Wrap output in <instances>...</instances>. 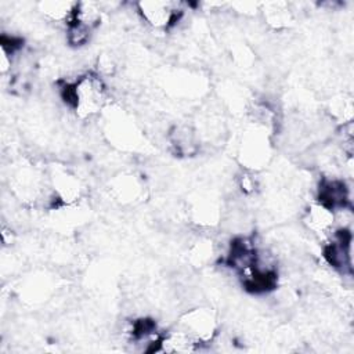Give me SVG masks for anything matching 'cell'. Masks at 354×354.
I'll use <instances>...</instances> for the list:
<instances>
[{
	"label": "cell",
	"mask_w": 354,
	"mask_h": 354,
	"mask_svg": "<svg viewBox=\"0 0 354 354\" xmlns=\"http://www.w3.org/2000/svg\"><path fill=\"white\" fill-rule=\"evenodd\" d=\"M93 35V29L77 24L75 21H71L66 25V41L72 47H83L86 46Z\"/></svg>",
	"instance_id": "obj_13"
},
{
	"label": "cell",
	"mask_w": 354,
	"mask_h": 354,
	"mask_svg": "<svg viewBox=\"0 0 354 354\" xmlns=\"http://www.w3.org/2000/svg\"><path fill=\"white\" fill-rule=\"evenodd\" d=\"M303 223L311 232L317 235L328 236L333 231V227L336 223L335 212L324 206L322 203L314 201L307 207L303 217Z\"/></svg>",
	"instance_id": "obj_7"
},
{
	"label": "cell",
	"mask_w": 354,
	"mask_h": 354,
	"mask_svg": "<svg viewBox=\"0 0 354 354\" xmlns=\"http://www.w3.org/2000/svg\"><path fill=\"white\" fill-rule=\"evenodd\" d=\"M61 95L80 119L98 115L108 104L106 86L100 75L93 72L79 76L73 83H66Z\"/></svg>",
	"instance_id": "obj_1"
},
{
	"label": "cell",
	"mask_w": 354,
	"mask_h": 354,
	"mask_svg": "<svg viewBox=\"0 0 354 354\" xmlns=\"http://www.w3.org/2000/svg\"><path fill=\"white\" fill-rule=\"evenodd\" d=\"M264 15L268 24L274 25L275 28L286 26L290 21V12L289 10L283 8V4H272V8H268Z\"/></svg>",
	"instance_id": "obj_14"
},
{
	"label": "cell",
	"mask_w": 354,
	"mask_h": 354,
	"mask_svg": "<svg viewBox=\"0 0 354 354\" xmlns=\"http://www.w3.org/2000/svg\"><path fill=\"white\" fill-rule=\"evenodd\" d=\"M178 328L191 335L201 346L213 342L218 330L216 313L209 307L189 308L178 318Z\"/></svg>",
	"instance_id": "obj_3"
},
{
	"label": "cell",
	"mask_w": 354,
	"mask_h": 354,
	"mask_svg": "<svg viewBox=\"0 0 354 354\" xmlns=\"http://www.w3.org/2000/svg\"><path fill=\"white\" fill-rule=\"evenodd\" d=\"M238 185L243 194H254L257 188V180L254 177V171L243 170L238 177Z\"/></svg>",
	"instance_id": "obj_15"
},
{
	"label": "cell",
	"mask_w": 354,
	"mask_h": 354,
	"mask_svg": "<svg viewBox=\"0 0 354 354\" xmlns=\"http://www.w3.org/2000/svg\"><path fill=\"white\" fill-rule=\"evenodd\" d=\"M109 185V189L113 194V196L123 203L136 202L142 192L141 183L131 173H123L120 176H116L115 178H112Z\"/></svg>",
	"instance_id": "obj_10"
},
{
	"label": "cell",
	"mask_w": 354,
	"mask_h": 354,
	"mask_svg": "<svg viewBox=\"0 0 354 354\" xmlns=\"http://www.w3.org/2000/svg\"><path fill=\"white\" fill-rule=\"evenodd\" d=\"M50 185L54 198L65 206L76 205L84 192L82 181L68 169L57 167L50 174Z\"/></svg>",
	"instance_id": "obj_5"
},
{
	"label": "cell",
	"mask_w": 354,
	"mask_h": 354,
	"mask_svg": "<svg viewBox=\"0 0 354 354\" xmlns=\"http://www.w3.org/2000/svg\"><path fill=\"white\" fill-rule=\"evenodd\" d=\"M267 130L268 126L253 122L252 127L243 133L239 145V158L246 170L256 171L267 165L271 155V142Z\"/></svg>",
	"instance_id": "obj_2"
},
{
	"label": "cell",
	"mask_w": 354,
	"mask_h": 354,
	"mask_svg": "<svg viewBox=\"0 0 354 354\" xmlns=\"http://www.w3.org/2000/svg\"><path fill=\"white\" fill-rule=\"evenodd\" d=\"M72 21L95 29L101 21V7L95 1H77Z\"/></svg>",
	"instance_id": "obj_12"
},
{
	"label": "cell",
	"mask_w": 354,
	"mask_h": 354,
	"mask_svg": "<svg viewBox=\"0 0 354 354\" xmlns=\"http://www.w3.org/2000/svg\"><path fill=\"white\" fill-rule=\"evenodd\" d=\"M76 8V1H40L37 4L39 12L48 21L69 24L73 18V12Z\"/></svg>",
	"instance_id": "obj_11"
},
{
	"label": "cell",
	"mask_w": 354,
	"mask_h": 354,
	"mask_svg": "<svg viewBox=\"0 0 354 354\" xmlns=\"http://www.w3.org/2000/svg\"><path fill=\"white\" fill-rule=\"evenodd\" d=\"M315 201L333 212L350 209V188L340 178L324 177L318 185Z\"/></svg>",
	"instance_id": "obj_6"
},
{
	"label": "cell",
	"mask_w": 354,
	"mask_h": 354,
	"mask_svg": "<svg viewBox=\"0 0 354 354\" xmlns=\"http://www.w3.org/2000/svg\"><path fill=\"white\" fill-rule=\"evenodd\" d=\"M199 346L201 344L191 335L178 328L176 330H167L162 335L155 353L188 354L199 350Z\"/></svg>",
	"instance_id": "obj_8"
},
{
	"label": "cell",
	"mask_w": 354,
	"mask_h": 354,
	"mask_svg": "<svg viewBox=\"0 0 354 354\" xmlns=\"http://www.w3.org/2000/svg\"><path fill=\"white\" fill-rule=\"evenodd\" d=\"M171 148L180 156H192L199 149V138L195 130L187 124H178L173 127L169 134Z\"/></svg>",
	"instance_id": "obj_9"
},
{
	"label": "cell",
	"mask_w": 354,
	"mask_h": 354,
	"mask_svg": "<svg viewBox=\"0 0 354 354\" xmlns=\"http://www.w3.org/2000/svg\"><path fill=\"white\" fill-rule=\"evenodd\" d=\"M137 12L152 29L166 30L171 28L183 15L180 3L163 0H145L137 3Z\"/></svg>",
	"instance_id": "obj_4"
}]
</instances>
